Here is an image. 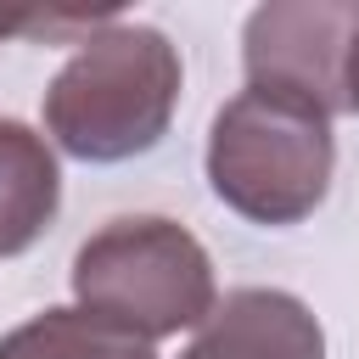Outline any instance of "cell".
Wrapping results in <instances>:
<instances>
[{"label":"cell","instance_id":"cell-1","mask_svg":"<svg viewBox=\"0 0 359 359\" xmlns=\"http://www.w3.org/2000/svg\"><path fill=\"white\" fill-rule=\"evenodd\" d=\"M180 84L185 67L168 34L146 22H101L45 90V135L79 163H129L168 135Z\"/></svg>","mask_w":359,"mask_h":359},{"label":"cell","instance_id":"cell-2","mask_svg":"<svg viewBox=\"0 0 359 359\" xmlns=\"http://www.w3.org/2000/svg\"><path fill=\"white\" fill-rule=\"evenodd\" d=\"M337 168L331 118L297 95L247 84L213 112L208 129V185L247 224H297L309 219Z\"/></svg>","mask_w":359,"mask_h":359},{"label":"cell","instance_id":"cell-3","mask_svg":"<svg viewBox=\"0 0 359 359\" xmlns=\"http://www.w3.org/2000/svg\"><path fill=\"white\" fill-rule=\"evenodd\" d=\"M73 297L95 320L140 342L191 331L219 309L208 247L163 213L107 219L73 252Z\"/></svg>","mask_w":359,"mask_h":359},{"label":"cell","instance_id":"cell-4","mask_svg":"<svg viewBox=\"0 0 359 359\" xmlns=\"http://www.w3.org/2000/svg\"><path fill=\"white\" fill-rule=\"evenodd\" d=\"M359 39L353 0H275L241 28L247 84L297 95L325 118L348 112V56Z\"/></svg>","mask_w":359,"mask_h":359},{"label":"cell","instance_id":"cell-5","mask_svg":"<svg viewBox=\"0 0 359 359\" xmlns=\"http://www.w3.org/2000/svg\"><path fill=\"white\" fill-rule=\"evenodd\" d=\"M180 359H325V331L303 297L280 286H241L196 325Z\"/></svg>","mask_w":359,"mask_h":359},{"label":"cell","instance_id":"cell-6","mask_svg":"<svg viewBox=\"0 0 359 359\" xmlns=\"http://www.w3.org/2000/svg\"><path fill=\"white\" fill-rule=\"evenodd\" d=\"M62 208V168L39 129L0 118V258L28 252Z\"/></svg>","mask_w":359,"mask_h":359},{"label":"cell","instance_id":"cell-7","mask_svg":"<svg viewBox=\"0 0 359 359\" xmlns=\"http://www.w3.org/2000/svg\"><path fill=\"white\" fill-rule=\"evenodd\" d=\"M0 359H157V348L73 303L11 325L0 337Z\"/></svg>","mask_w":359,"mask_h":359},{"label":"cell","instance_id":"cell-8","mask_svg":"<svg viewBox=\"0 0 359 359\" xmlns=\"http://www.w3.org/2000/svg\"><path fill=\"white\" fill-rule=\"evenodd\" d=\"M50 28H56L50 11H0V45L11 34H50Z\"/></svg>","mask_w":359,"mask_h":359},{"label":"cell","instance_id":"cell-9","mask_svg":"<svg viewBox=\"0 0 359 359\" xmlns=\"http://www.w3.org/2000/svg\"><path fill=\"white\" fill-rule=\"evenodd\" d=\"M348 112H359V39H353V56H348Z\"/></svg>","mask_w":359,"mask_h":359}]
</instances>
